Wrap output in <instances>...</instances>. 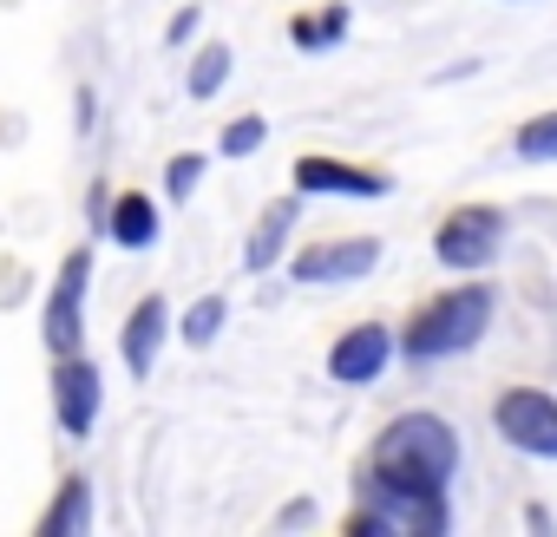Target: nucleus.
<instances>
[{
	"label": "nucleus",
	"instance_id": "obj_19",
	"mask_svg": "<svg viewBox=\"0 0 557 537\" xmlns=\"http://www.w3.org/2000/svg\"><path fill=\"white\" fill-rule=\"evenodd\" d=\"M262 138H269V118H236V125H223V158H249V151H262Z\"/></svg>",
	"mask_w": 557,
	"mask_h": 537
},
{
	"label": "nucleus",
	"instance_id": "obj_16",
	"mask_svg": "<svg viewBox=\"0 0 557 537\" xmlns=\"http://www.w3.org/2000/svg\"><path fill=\"white\" fill-rule=\"evenodd\" d=\"M223 79H230V47L223 40H210V47H197V60H190V99H216L223 92Z\"/></svg>",
	"mask_w": 557,
	"mask_h": 537
},
{
	"label": "nucleus",
	"instance_id": "obj_6",
	"mask_svg": "<svg viewBox=\"0 0 557 537\" xmlns=\"http://www.w3.org/2000/svg\"><path fill=\"white\" fill-rule=\"evenodd\" d=\"M492 426H498V439H505L511 452L557 459V394H544V387H511V394H498Z\"/></svg>",
	"mask_w": 557,
	"mask_h": 537
},
{
	"label": "nucleus",
	"instance_id": "obj_13",
	"mask_svg": "<svg viewBox=\"0 0 557 537\" xmlns=\"http://www.w3.org/2000/svg\"><path fill=\"white\" fill-rule=\"evenodd\" d=\"M106 236H112L119 249H151V242H158V203H151L145 190L112 197V210H106Z\"/></svg>",
	"mask_w": 557,
	"mask_h": 537
},
{
	"label": "nucleus",
	"instance_id": "obj_3",
	"mask_svg": "<svg viewBox=\"0 0 557 537\" xmlns=\"http://www.w3.org/2000/svg\"><path fill=\"white\" fill-rule=\"evenodd\" d=\"M368 511H355L348 517V530L355 537H446V485H407V478H381V472H368Z\"/></svg>",
	"mask_w": 557,
	"mask_h": 537
},
{
	"label": "nucleus",
	"instance_id": "obj_4",
	"mask_svg": "<svg viewBox=\"0 0 557 537\" xmlns=\"http://www.w3.org/2000/svg\"><path fill=\"white\" fill-rule=\"evenodd\" d=\"M498 249H505V210H492V203H459V210H446V223L433 229V255H440L446 268H459V276L492 268Z\"/></svg>",
	"mask_w": 557,
	"mask_h": 537
},
{
	"label": "nucleus",
	"instance_id": "obj_21",
	"mask_svg": "<svg viewBox=\"0 0 557 537\" xmlns=\"http://www.w3.org/2000/svg\"><path fill=\"white\" fill-rule=\"evenodd\" d=\"M197 21H203V14H197V8H184V14L171 21V34H164V40H171V47H184V40L197 34Z\"/></svg>",
	"mask_w": 557,
	"mask_h": 537
},
{
	"label": "nucleus",
	"instance_id": "obj_12",
	"mask_svg": "<svg viewBox=\"0 0 557 537\" xmlns=\"http://www.w3.org/2000/svg\"><path fill=\"white\" fill-rule=\"evenodd\" d=\"M296 216H302V190H296V197H275V203L256 216V229H249V242H243V268H249V276L275 268V255L289 249V229H296Z\"/></svg>",
	"mask_w": 557,
	"mask_h": 537
},
{
	"label": "nucleus",
	"instance_id": "obj_9",
	"mask_svg": "<svg viewBox=\"0 0 557 537\" xmlns=\"http://www.w3.org/2000/svg\"><path fill=\"white\" fill-rule=\"evenodd\" d=\"M296 190L302 197H387L394 177L387 171H368V164H348V158H296Z\"/></svg>",
	"mask_w": 557,
	"mask_h": 537
},
{
	"label": "nucleus",
	"instance_id": "obj_14",
	"mask_svg": "<svg viewBox=\"0 0 557 537\" xmlns=\"http://www.w3.org/2000/svg\"><path fill=\"white\" fill-rule=\"evenodd\" d=\"M86 524H92V478L73 472L60 478V498L40 511V537H86Z\"/></svg>",
	"mask_w": 557,
	"mask_h": 537
},
{
	"label": "nucleus",
	"instance_id": "obj_15",
	"mask_svg": "<svg viewBox=\"0 0 557 537\" xmlns=\"http://www.w3.org/2000/svg\"><path fill=\"white\" fill-rule=\"evenodd\" d=\"M342 34H348V8H322V14H296V21H289V40H296L302 53H329Z\"/></svg>",
	"mask_w": 557,
	"mask_h": 537
},
{
	"label": "nucleus",
	"instance_id": "obj_5",
	"mask_svg": "<svg viewBox=\"0 0 557 537\" xmlns=\"http://www.w3.org/2000/svg\"><path fill=\"white\" fill-rule=\"evenodd\" d=\"M86 283H92V249H73V255L60 262V276H53L47 309H40V328H47L53 361L86 354Z\"/></svg>",
	"mask_w": 557,
	"mask_h": 537
},
{
	"label": "nucleus",
	"instance_id": "obj_20",
	"mask_svg": "<svg viewBox=\"0 0 557 537\" xmlns=\"http://www.w3.org/2000/svg\"><path fill=\"white\" fill-rule=\"evenodd\" d=\"M197 177H203V151H177V158L164 164V190H171L177 203H184V197L197 190Z\"/></svg>",
	"mask_w": 557,
	"mask_h": 537
},
{
	"label": "nucleus",
	"instance_id": "obj_7",
	"mask_svg": "<svg viewBox=\"0 0 557 537\" xmlns=\"http://www.w3.org/2000/svg\"><path fill=\"white\" fill-rule=\"evenodd\" d=\"M99 407H106V380L92 367V354H66L53 361V420L66 439H86L99 426Z\"/></svg>",
	"mask_w": 557,
	"mask_h": 537
},
{
	"label": "nucleus",
	"instance_id": "obj_17",
	"mask_svg": "<svg viewBox=\"0 0 557 537\" xmlns=\"http://www.w3.org/2000/svg\"><path fill=\"white\" fill-rule=\"evenodd\" d=\"M511 151H518L524 164H557V112L524 118V125H518V138H511Z\"/></svg>",
	"mask_w": 557,
	"mask_h": 537
},
{
	"label": "nucleus",
	"instance_id": "obj_8",
	"mask_svg": "<svg viewBox=\"0 0 557 537\" xmlns=\"http://www.w3.org/2000/svg\"><path fill=\"white\" fill-rule=\"evenodd\" d=\"M374 262H381L374 236H329V242H309L289 262V276L309 283V289H322V283H361V276H374Z\"/></svg>",
	"mask_w": 557,
	"mask_h": 537
},
{
	"label": "nucleus",
	"instance_id": "obj_1",
	"mask_svg": "<svg viewBox=\"0 0 557 537\" xmlns=\"http://www.w3.org/2000/svg\"><path fill=\"white\" fill-rule=\"evenodd\" d=\"M492 309H498L492 283H459V289L433 296V302L407 322L400 354H407V361H420V367H426V361H453V354H466V348H479V341H485Z\"/></svg>",
	"mask_w": 557,
	"mask_h": 537
},
{
	"label": "nucleus",
	"instance_id": "obj_10",
	"mask_svg": "<svg viewBox=\"0 0 557 537\" xmlns=\"http://www.w3.org/2000/svg\"><path fill=\"white\" fill-rule=\"evenodd\" d=\"M387 361H394V335H387L381 322H355V328L329 348V380H342V387H368V380L387 374Z\"/></svg>",
	"mask_w": 557,
	"mask_h": 537
},
{
	"label": "nucleus",
	"instance_id": "obj_11",
	"mask_svg": "<svg viewBox=\"0 0 557 537\" xmlns=\"http://www.w3.org/2000/svg\"><path fill=\"white\" fill-rule=\"evenodd\" d=\"M164 335H171V302L164 296H145L132 315H125V328H119V361L145 380L151 367H158V348H164Z\"/></svg>",
	"mask_w": 557,
	"mask_h": 537
},
{
	"label": "nucleus",
	"instance_id": "obj_2",
	"mask_svg": "<svg viewBox=\"0 0 557 537\" xmlns=\"http://www.w3.org/2000/svg\"><path fill=\"white\" fill-rule=\"evenodd\" d=\"M368 472L381 478H407V485H446L459 472V433L440 413H400L387 420V433L368 452Z\"/></svg>",
	"mask_w": 557,
	"mask_h": 537
},
{
	"label": "nucleus",
	"instance_id": "obj_18",
	"mask_svg": "<svg viewBox=\"0 0 557 537\" xmlns=\"http://www.w3.org/2000/svg\"><path fill=\"white\" fill-rule=\"evenodd\" d=\"M223 315H230V302L223 296H203V302H190V315H184V348H210L216 341V328H223Z\"/></svg>",
	"mask_w": 557,
	"mask_h": 537
}]
</instances>
